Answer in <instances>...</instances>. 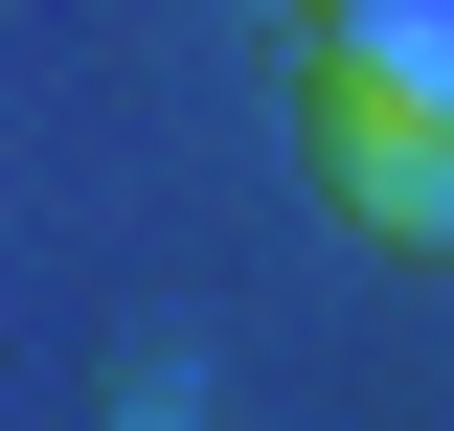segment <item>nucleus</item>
<instances>
[{"mask_svg":"<svg viewBox=\"0 0 454 431\" xmlns=\"http://www.w3.org/2000/svg\"><path fill=\"white\" fill-rule=\"evenodd\" d=\"M295 137H318V205L364 227V250H454V91H295Z\"/></svg>","mask_w":454,"mask_h":431,"instance_id":"f257e3e1","label":"nucleus"},{"mask_svg":"<svg viewBox=\"0 0 454 431\" xmlns=\"http://www.w3.org/2000/svg\"><path fill=\"white\" fill-rule=\"evenodd\" d=\"M318 68L340 91H454V0H318Z\"/></svg>","mask_w":454,"mask_h":431,"instance_id":"f03ea898","label":"nucleus"}]
</instances>
